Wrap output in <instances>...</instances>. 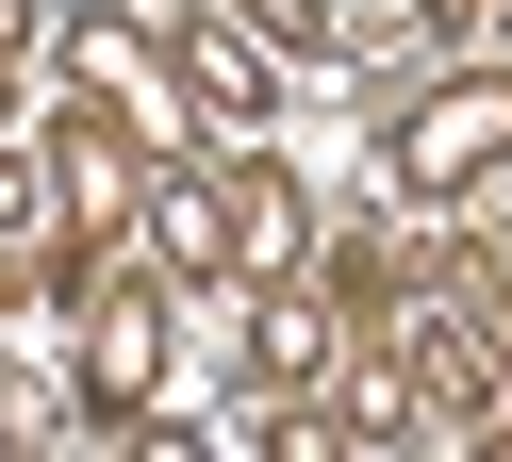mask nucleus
Instances as JSON below:
<instances>
[{"mask_svg": "<svg viewBox=\"0 0 512 462\" xmlns=\"http://www.w3.org/2000/svg\"><path fill=\"white\" fill-rule=\"evenodd\" d=\"M479 165H512V66H496V83H446V99H413V116H397V182H413V198H463Z\"/></svg>", "mask_w": 512, "mask_h": 462, "instance_id": "nucleus-1", "label": "nucleus"}, {"mask_svg": "<svg viewBox=\"0 0 512 462\" xmlns=\"http://www.w3.org/2000/svg\"><path fill=\"white\" fill-rule=\"evenodd\" d=\"M83 380H100V413H133V396L166 380V297H100V330H83Z\"/></svg>", "mask_w": 512, "mask_h": 462, "instance_id": "nucleus-2", "label": "nucleus"}, {"mask_svg": "<svg viewBox=\"0 0 512 462\" xmlns=\"http://www.w3.org/2000/svg\"><path fill=\"white\" fill-rule=\"evenodd\" d=\"M149 248H166L182 281H215V264H232V182H149Z\"/></svg>", "mask_w": 512, "mask_h": 462, "instance_id": "nucleus-3", "label": "nucleus"}, {"mask_svg": "<svg viewBox=\"0 0 512 462\" xmlns=\"http://www.w3.org/2000/svg\"><path fill=\"white\" fill-rule=\"evenodd\" d=\"M331 363V297H265V380H314Z\"/></svg>", "mask_w": 512, "mask_h": 462, "instance_id": "nucleus-4", "label": "nucleus"}, {"mask_svg": "<svg viewBox=\"0 0 512 462\" xmlns=\"http://www.w3.org/2000/svg\"><path fill=\"white\" fill-rule=\"evenodd\" d=\"M248 33H265V50H298V66H331V50H347L331 0H248Z\"/></svg>", "mask_w": 512, "mask_h": 462, "instance_id": "nucleus-5", "label": "nucleus"}, {"mask_svg": "<svg viewBox=\"0 0 512 462\" xmlns=\"http://www.w3.org/2000/svg\"><path fill=\"white\" fill-rule=\"evenodd\" d=\"M34 17H50V0H0V50H34Z\"/></svg>", "mask_w": 512, "mask_h": 462, "instance_id": "nucleus-6", "label": "nucleus"}]
</instances>
